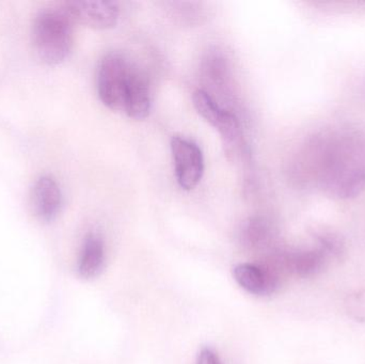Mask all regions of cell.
Segmentation results:
<instances>
[{"instance_id":"cell-1","label":"cell","mask_w":365,"mask_h":364,"mask_svg":"<svg viewBox=\"0 0 365 364\" xmlns=\"http://www.w3.org/2000/svg\"><path fill=\"white\" fill-rule=\"evenodd\" d=\"M293 172L299 183L332 198L351 199L365 189V132L326 128L298 152Z\"/></svg>"},{"instance_id":"cell-2","label":"cell","mask_w":365,"mask_h":364,"mask_svg":"<svg viewBox=\"0 0 365 364\" xmlns=\"http://www.w3.org/2000/svg\"><path fill=\"white\" fill-rule=\"evenodd\" d=\"M96 85L98 98L107 108L134 120L149 115L152 105L149 80L125 56L111 53L103 58Z\"/></svg>"},{"instance_id":"cell-3","label":"cell","mask_w":365,"mask_h":364,"mask_svg":"<svg viewBox=\"0 0 365 364\" xmlns=\"http://www.w3.org/2000/svg\"><path fill=\"white\" fill-rule=\"evenodd\" d=\"M74 21L61 8L43 9L32 25V45L36 57L47 66H57L70 56L74 43Z\"/></svg>"},{"instance_id":"cell-4","label":"cell","mask_w":365,"mask_h":364,"mask_svg":"<svg viewBox=\"0 0 365 364\" xmlns=\"http://www.w3.org/2000/svg\"><path fill=\"white\" fill-rule=\"evenodd\" d=\"M193 106L197 113L218 130L227 153L242 149V134L240 122L233 113L223 109L204 90H197L192 96Z\"/></svg>"},{"instance_id":"cell-5","label":"cell","mask_w":365,"mask_h":364,"mask_svg":"<svg viewBox=\"0 0 365 364\" xmlns=\"http://www.w3.org/2000/svg\"><path fill=\"white\" fill-rule=\"evenodd\" d=\"M171 152L175 177L182 189L191 190L200 183L204 173V157L199 145L184 137H173Z\"/></svg>"},{"instance_id":"cell-6","label":"cell","mask_w":365,"mask_h":364,"mask_svg":"<svg viewBox=\"0 0 365 364\" xmlns=\"http://www.w3.org/2000/svg\"><path fill=\"white\" fill-rule=\"evenodd\" d=\"M62 6L74 23L92 29H111L119 21V4L115 1L71 0L64 2Z\"/></svg>"},{"instance_id":"cell-7","label":"cell","mask_w":365,"mask_h":364,"mask_svg":"<svg viewBox=\"0 0 365 364\" xmlns=\"http://www.w3.org/2000/svg\"><path fill=\"white\" fill-rule=\"evenodd\" d=\"M283 271L274 258L267 265L240 264L233 271L234 279L250 294L267 296L276 292Z\"/></svg>"},{"instance_id":"cell-8","label":"cell","mask_w":365,"mask_h":364,"mask_svg":"<svg viewBox=\"0 0 365 364\" xmlns=\"http://www.w3.org/2000/svg\"><path fill=\"white\" fill-rule=\"evenodd\" d=\"M32 207L34 213L43 222L55 220L63 205V194L59 183L51 175H41L31 192Z\"/></svg>"},{"instance_id":"cell-9","label":"cell","mask_w":365,"mask_h":364,"mask_svg":"<svg viewBox=\"0 0 365 364\" xmlns=\"http://www.w3.org/2000/svg\"><path fill=\"white\" fill-rule=\"evenodd\" d=\"M105 264L104 241L98 235L89 234L83 241L78 260L79 276L85 279L98 277Z\"/></svg>"},{"instance_id":"cell-10","label":"cell","mask_w":365,"mask_h":364,"mask_svg":"<svg viewBox=\"0 0 365 364\" xmlns=\"http://www.w3.org/2000/svg\"><path fill=\"white\" fill-rule=\"evenodd\" d=\"M272 236V227L262 218L249 220L242 229V241L251 248H259L267 245Z\"/></svg>"},{"instance_id":"cell-11","label":"cell","mask_w":365,"mask_h":364,"mask_svg":"<svg viewBox=\"0 0 365 364\" xmlns=\"http://www.w3.org/2000/svg\"><path fill=\"white\" fill-rule=\"evenodd\" d=\"M346 310L357 322H365V290L351 294L347 298Z\"/></svg>"},{"instance_id":"cell-12","label":"cell","mask_w":365,"mask_h":364,"mask_svg":"<svg viewBox=\"0 0 365 364\" xmlns=\"http://www.w3.org/2000/svg\"><path fill=\"white\" fill-rule=\"evenodd\" d=\"M197 364H221L216 353L210 348H203L197 356Z\"/></svg>"}]
</instances>
